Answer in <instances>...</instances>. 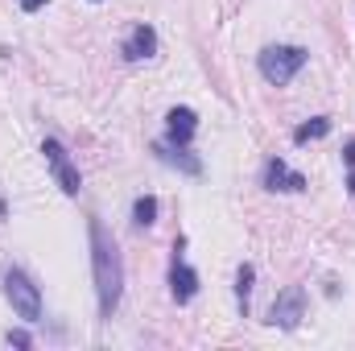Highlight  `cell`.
<instances>
[{"label":"cell","instance_id":"cell-1","mask_svg":"<svg viewBox=\"0 0 355 351\" xmlns=\"http://www.w3.org/2000/svg\"><path fill=\"white\" fill-rule=\"evenodd\" d=\"M87 236H91V273H95V298H99V318L107 323L120 310L124 298V257L116 248V240L107 236V228L91 215L87 219Z\"/></svg>","mask_w":355,"mask_h":351},{"label":"cell","instance_id":"cell-2","mask_svg":"<svg viewBox=\"0 0 355 351\" xmlns=\"http://www.w3.org/2000/svg\"><path fill=\"white\" fill-rule=\"evenodd\" d=\"M0 281H4V298H8V306H12V314H17L21 323H42V289L33 285V277H29L25 268L8 264Z\"/></svg>","mask_w":355,"mask_h":351},{"label":"cell","instance_id":"cell-3","mask_svg":"<svg viewBox=\"0 0 355 351\" xmlns=\"http://www.w3.org/2000/svg\"><path fill=\"white\" fill-rule=\"evenodd\" d=\"M306 62H310V54H306L302 46H265V50H261V58H257L261 79L272 83V87L293 83V79L302 75V67H306Z\"/></svg>","mask_w":355,"mask_h":351},{"label":"cell","instance_id":"cell-4","mask_svg":"<svg viewBox=\"0 0 355 351\" xmlns=\"http://www.w3.org/2000/svg\"><path fill=\"white\" fill-rule=\"evenodd\" d=\"M42 157H46L50 174H54V182H58V190H62L67 198H79V190H83V174H79V166L71 162L67 145H62L58 137H46V141H42Z\"/></svg>","mask_w":355,"mask_h":351},{"label":"cell","instance_id":"cell-5","mask_svg":"<svg viewBox=\"0 0 355 351\" xmlns=\"http://www.w3.org/2000/svg\"><path fill=\"white\" fill-rule=\"evenodd\" d=\"M306 318V289L302 285H285L272 306H268V327H281V331H297Z\"/></svg>","mask_w":355,"mask_h":351},{"label":"cell","instance_id":"cell-6","mask_svg":"<svg viewBox=\"0 0 355 351\" xmlns=\"http://www.w3.org/2000/svg\"><path fill=\"white\" fill-rule=\"evenodd\" d=\"M170 293H174L178 306L194 302V293H198V273H194V268H190V261H186V240H174V261H170Z\"/></svg>","mask_w":355,"mask_h":351},{"label":"cell","instance_id":"cell-7","mask_svg":"<svg viewBox=\"0 0 355 351\" xmlns=\"http://www.w3.org/2000/svg\"><path fill=\"white\" fill-rule=\"evenodd\" d=\"M261 186H265V190H272V194H302L310 182H306V174H297L285 157H268V162H265V174H261Z\"/></svg>","mask_w":355,"mask_h":351},{"label":"cell","instance_id":"cell-8","mask_svg":"<svg viewBox=\"0 0 355 351\" xmlns=\"http://www.w3.org/2000/svg\"><path fill=\"white\" fill-rule=\"evenodd\" d=\"M120 54H124V62H145V58H153V54H157V29H153V25H132V33L124 37Z\"/></svg>","mask_w":355,"mask_h":351},{"label":"cell","instance_id":"cell-9","mask_svg":"<svg viewBox=\"0 0 355 351\" xmlns=\"http://www.w3.org/2000/svg\"><path fill=\"white\" fill-rule=\"evenodd\" d=\"M194 132H198L194 108H170L166 112V145H190Z\"/></svg>","mask_w":355,"mask_h":351},{"label":"cell","instance_id":"cell-10","mask_svg":"<svg viewBox=\"0 0 355 351\" xmlns=\"http://www.w3.org/2000/svg\"><path fill=\"white\" fill-rule=\"evenodd\" d=\"M153 153H157V162H166V166H174V170H182V174H190V178H198L202 174V162L190 153V145H153Z\"/></svg>","mask_w":355,"mask_h":351},{"label":"cell","instance_id":"cell-11","mask_svg":"<svg viewBox=\"0 0 355 351\" xmlns=\"http://www.w3.org/2000/svg\"><path fill=\"white\" fill-rule=\"evenodd\" d=\"M252 285H257V268H252V264H240V273H236V306H240V318H248Z\"/></svg>","mask_w":355,"mask_h":351},{"label":"cell","instance_id":"cell-12","mask_svg":"<svg viewBox=\"0 0 355 351\" xmlns=\"http://www.w3.org/2000/svg\"><path fill=\"white\" fill-rule=\"evenodd\" d=\"M327 132H331V116H314V120H306V124H297V128H293V145L322 141Z\"/></svg>","mask_w":355,"mask_h":351},{"label":"cell","instance_id":"cell-13","mask_svg":"<svg viewBox=\"0 0 355 351\" xmlns=\"http://www.w3.org/2000/svg\"><path fill=\"white\" fill-rule=\"evenodd\" d=\"M157 211H162L157 194H141V198L132 203V223H137V228H153V223H157Z\"/></svg>","mask_w":355,"mask_h":351},{"label":"cell","instance_id":"cell-14","mask_svg":"<svg viewBox=\"0 0 355 351\" xmlns=\"http://www.w3.org/2000/svg\"><path fill=\"white\" fill-rule=\"evenodd\" d=\"M4 339H8V348H29V343H33V339H29L25 331H8Z\"/></svg>","mask_w":355,"mask_h":351},{"label":"cell","instance_id":"cell-15","mask_svg":"<svg viewBox=\"0 0 355 351\" xmlns=\"http://www.w3.org/2000/svg\"><path fill=\"white\" fill-rule=\"evenodd\" d=\"M46 4H50V0H21L25 12H37V8H46Z\"/></svg>","mask_w":355,"mask_h":351},{"label":"cell","instance_id":"cell-16","mask_svg":"<svg viewBox=\"0 0 355 351\" xmlns=\"http://www.w3.org/2000/svg\"><path fill=\"white\" fill-rule=\"evenodd\" d=\"M343 162H347V166H352V170H355V137H352V141H347V149H343Z\"/></svg>","mask_w":355,"mask_h":351},{"label":"cell","instance_id":"cell-17","mask_svg":"<svg viewBox=\"0 0 355 351\" xmlns=\"http://www.w3.org/2000/svg\"><path fill=\"white\" fill-rule=\"evenodd\" d=\"M347 194H352V198H355V170H352V174H347Z\"/></svg>","mask_w":355,"mask_h":351},{"label":"cell","instance_id":"cell-18","mask_svg":"<svg viewBox=\"0 0 355 351\" xmlns=\"http://www.w3.org/2000/svg\"><path fill=\"white\" fill-rule=\"evenodd\" d=\"M4 215H8V207H4V198H0V219H4Z\"/></svg>","mask_w":355,"mask_h":351},{"label":"cell","instance_id":"cell-19","mask_svg":"<svg viewBox=\"0 0 355 351\" xmlns=\"http://www.w3.org/2000/svg\"><path fill=\"white\" fill-rule=\"evenodd\" d=\"M91 4H99V0H91Z\"/></svg>","mask_w":355,"mask_h":351}]
</instances>
